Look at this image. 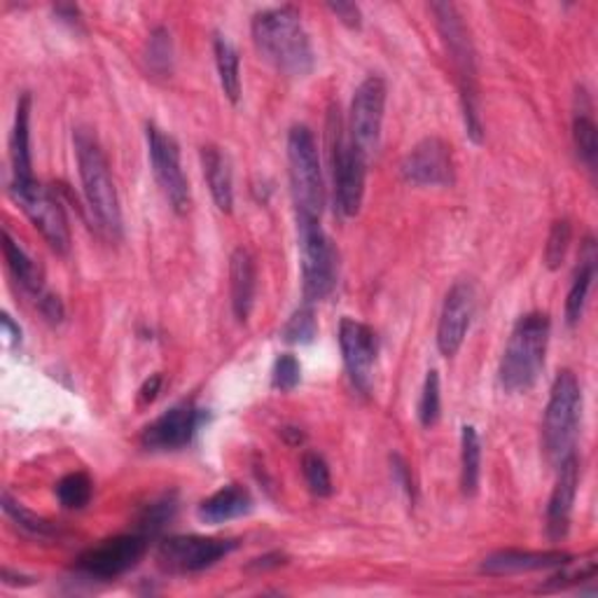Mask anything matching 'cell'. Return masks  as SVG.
I'll return each instance as SVG.
<instances>
[{
	"mask_svg": "<svg viewBox=\"0 0 598 598\" xmlns=\"http://www.w3.org/2000/svg\"><path fill=\"white\" fill-rule=\"evenodd\" d=\"M253 40L257 52L287 78H304L314 71L312 40L295 8H270L253 17Z\"/></svg>",
	"mask_w": 598,
	"mask_h": 598,
	"instance_id": "cell-1",
	"label": "cell"
},
{
	"mask_svg": "<svg viewBox=\"0 0 598 598\" xmlns=\"http://www.w3.org/2000/svg\"><path fill=\"white\" fill-rule=\"evenodd\" d=\"M435 24L445 42V50L456 73V84L460 92V110L465 122V134L473 143L484 141V124L479 113V87H477V59L470 40V31L454 3H433Z\"/></svg>",
	"mask_w": 598,
	"mask_h": 598,
	"instance_id": "cell-2",
	"label": "cell"
},
{
	"mask_svg": "<svg viewBox=\"0 0 598 598\" xmlns=\"http://www.w3.org/2000/svg\"><path fill=\"white\" fill-rule=\"evenodd\" d=\"M73 143H75V158H78L87 206H90L99 230L108 239L118 241L122 239V209H120V196L115 190L113 175H110L105 154L97 136L84 126L75 129Z\"/></svg>",
	"mask_w": 598,
	"mask_h": 598,
	"instance_id": "cell-3",
	"label": "cell"
},
{
	"mask_svg": "<svg viewBox=\"0 0 598 598\" xmlns=\"http://www.w3.org/2000/svg\"><path fill=\"white\" fill-rule=\"evenodd\" d=\"M549 342V316L534 312L526 314L513 327L500 361V386L507 393H528L538 384L545 367V353Z\"/></svg>",
	"mask_w": 598,
	"mask_h": 598,
	"instance_id": "cell-4",
	"label": "cell"
},
{
	"mask_svg": "<svg viewBox=\"0 0 598 598\" xmlns=\"http://www.w3.org/2000/svg\"><path fill=\"white\" fill-rule=\"evenodd\" d=\"M582 418V391L580 382L570 369L557 374L551 384L549 403L545 409L543 424V449L547 463L559 468V465L575 454V442L580 433Z\"/></svg>",
	"mask_w": 598,
	"mask_h": 598,
	"instance_id": "cell-5",
	"label": "cell"
},
{
	"mask_svg": "<svg viewBox=\"0 0 598 598\" xmlns=\"http://www.w3.org/2000/svg\"><path fill=\"white\" fill-rule=\"evenodd\" d=\"M344 131L346 129L339 110H332L327 118V152L332 185H335V206L344 217H353L358 215L363 206L369 162L353 148Z\"/></svg>",
	"mask_w": 598,
	"mask_h": 598,
	"instance_id": "cell-6",
	"label": "cell"
},
{
	"mask_svg": "<svg viewBox=\"0 0 598 598\" xmlns=\"http://www.w3.org/2000/svg\"><path fill=\"white\" fill-rule=\"evenodd\" d=\"M287 173H291V192L297 217H318L325 206V185L318 145L312 129L297 124L287 134Z\"/></svg>",
	"mask_w": 598,
	"mask_h": 598,
	"instance_id": "cell-7",
	"label": "cell"
},
{
	"mask_svg": "<svg viewBox=\"0 0 598 598\" xmlns=\"http://www.w3.org/2000/svg\"><path fill=\"white\" fill-rule=\"evenodd\" d=\"M300 234V262H302V287L306 304L325 300L337 285L339 262L318 217H297Z\"/></svg>",
	"mask_w": 598,
	"mask_h": 598,
	"instance_id": "cell-8",
	"label": "cell"
},
{
	"mask_svg": "<svg viewBox=\"0 0 598 598\" xmlns=\"http://www.w3.org/2000/svg\"><path fill=\"white\" fill-rule=\"evenodd\" d=\"M10 194L54 253L65 255L71 251L69 220L59 199L45 185H40L36 179L10 181Z\"/></svg>",
	"mask_w": 598,
	"mask_h": 598,
	"instance_id": "cell-9",
	"label": "cell"
},
{
	"mask_svg": "<svg viewBox=\"0 0 598 598\" xmlns=\"http://www.w3.org/2000/svg\"><path fill=\"white\" fill-rule=\"evenodd\" d=\"M384 110H386V82L379 75H369L367 80L361 82L356 94H353L348 118V141L367 162L374 160V154L382 143Z\"/></svg>",
	"mask_w": 598,
	"mask_h": 598,
	"instance_id": "cell-10",
	"label": "cell"
},
{
	"mask_svg": "<svg viewBox=\"0 0 598 598\" xmlns=\"http://www.w3.org/2000/svg\"><path fill=\"white\" fill-rule=\"evenodd\" d=\"M239 547L234 538H204V536H173L160 543L158 564L164 572L190 575L202 572Z\"/></svg>",
	"mask_w": 598,
	"mask_h": 598,
	"instance_id": "cell-11",
	"label": "cell"
},
{
	"mask_svg": "<svg viewBox=\"0 0 598 598\" xmlns=\"http://www.w3.org/2000/svg\"><path fill=\"white\" fill-rule=\"evenodd\" d=\"M148 540L143 534H129L101 540L99 545L84 549L75 566L87 578L115 580L120 575L134 570L148 551Z\"/></svg>",
	"mask_w": 598,
	"mask_h": 598,
	"instance_id": "cell-12",
	"label": "cell"
},
{
	"mask_svg": "<svg viewBox=\"0 0 598 598\" xmlns=\"http://www.w3.org/2000/svg\"><path fill=\"white\" fill-rule=\"evenodd\" d=\"M148 139V154L152 173L158 179L164 196L175 213H187L190 209V183L185 179V171L181 164V148L173 141V136L164 134L160 126L148 124L145 126Z\"/></svg>",
	"mask_w": 598,
	"mask_h": 598,
	"instance_id": "cell-13",
	"label": "cell"
},
{
	"mask_svg": "<svg viewBox=\"0 0 598 598\" xmlns=\"http://www.w3.org/2000/svg\"><path fill=\"white\" fill-rule=\"evenodd\" d=\"M209 420L206 409L194 403H179L145 426L141 445L150 452H175L192 445L194 435Z\"/></svg>",
	"mask_w": 598,
	"mask_h": 598,
	"instance_id": "cell-14",
	"label": "cell"
},
{
	"mask_svg": "<svg viewBox=\"0 0 598 598\" xmlns=\"http://www.w3.org/2000/svg\"><path fill=\"white\" fill-rule=\"evenodd\" d=\"M401 171L403 179L416 187H452L456 181L452 148L435 136L416 143Z\"/></svg>",
	"mask_w": 598,
	"mask_h": 598,
	"instance_id": "cell-15",
	"label": "cell"
},
{
	"mask_svg": "<svg viewBox=\"0 0 598 598\" xmlns=\"http://www.w3.org/2000/svg\"><path fill=\"white\" fill-rule=\"evenodd\" d=\"M339 346H342L346 372L351 376V384L367 395L372 388V372H374V363H376V351H379L376 332L361 321L342 318Z\"/></svg>",
	"mask_w": 598,
	"mask_h": 598,
	"instance_id": "cell-16",
	"label": "cell"
},
{
	"mask_svg": "<svg viewBox=\"0 0 598 598\" xmlns=\"http://www.w3.org/2000/svg\"><path fill=\"white\" fill-rule=\"evenodd\" d=\"M475 316V287L468 281H458L445 297L437 323V348L442 356H456Z\"/></svg>",
	"mask_w": 598,
	"mask_h": 598,
	"instance_id": "cell-17",
	"label": "cell"
},
{
	"mask_svg": "<svg viewBox=\"0 0 598 598\" xmlns=\"http://www.w3.org/2000/svg\"><path fill=\"white\" fill-rule=\"evenodd\" d=\"M557 470H559V477H557V484H554V491L547 505V536L551 543H559L568 536L572 505H575V496H578V486H580L578 456L575 454L568 456Z\"/></svg>",
	"mask_w": 598,
	"mask_h": 598,
	"instance_id": "cell-18",
	"label": "cell"
},
{
	"mask_svg": "<svg viewBox=\"0 0 598 598\" xmlns=\"http://www.w3.org/2000/svg\"><path fill=\"white\" fill-rule=\"evenodd\" d=\"M570 559V554L551 549V551H521V549H500L489 554L482 561V572L503 578V575H519V572H534L559 568Z\"/></svg>",
	"mask_w": 598,
	"mask_h": 598,
	"instance_id": "cell-19",
	"label": "cell"
},
{
	"mask_svg": "<svg viewBox=\"0 0 598 598\" xmlns=\"http://www.w3.org/2000/svg\"><path fill=\"white\" fill-rule=\"evenodd\" d=\"M230 291H232V312L239 323H246L257 291V270L255 257L249 249H236L230 257Z\"/></svg>",
	"mask_w": 598,
	"mask_h": 598,
	"instance_id": "cell-20",
	"label": "cell"
},
{
	"mask_svg": "<svg viewBox=\"0 0 598 598\" xmlns=\"http://www.w3.org/2000/svg\"><path fill=\"white\" fill-rule=\"evenodd\" d=\"M253 509V496L239 484H227L199 505V519L204 524H225L249 515Z\"/></svg>",
	"mask_w": 598,
	"mask_h": 598,
	"instance_id": "cell-21",
	"label": "cell"
},
{
	"mask_svg": "<svg viewBox=\"0 0 598 598\" xmlns=\"http://www.w3.org/2000/svg\"><path fill=\"white\" fill-rule=\"evenodd\" d=\"M202 166L204 179L209 183L211 196L215 206L223 213H232L234 209V175L227 154L217 145H204L202 148Z\"/></svg>",
	"mask_w": 598,
	"mask_h": 598,
	"instance_id": "cell-22",
	"label": "cell"
},
{
	"mask_svg": "<svg viewBox=\"0 0 598 598\" xmlns=\"http://www.w3.org/2000/svg\"><path fill=\"white\" fill-rule=\"evenodd\" d=\"M10 162H12V181H31L33 162H31V97L24 94L17 103L14 126L10 136Z\"/></svg>",
	"mask_w": 598,
	"mask_h": 598,
	"instance_id": "cell-23",
	"label": "cell"
},
{
	"mask_svg": "<svg viewBox=\"0 0 598 598\" xmlns=\"http://www.w3.org/2000/svg\"><path fill=\"white\" fill-rule=\"evenodd\" d=\"M594 276H596V251H594V239H587L585 255L580 260L578 272H575V278L570 283V291H568V300H566V323L570 327L578 325L582 314H585Z\"/></svg>",
	"mask_w": 598,
	"mask_h": 598,
	"instance_id": "cell-24",
	"label": "cell"
},
{
	"mask_svg": "<svg viewBox=\"0 0 598 598\" xmlns=\"http://www.w3.org/2000/svg\"><path fill=\"white\" fill-rule=\"evenodd\" d=\"M572 141L578 158L587 164L589 171H596V158H598V131L591 115V105L585 92H578V108H575L572 118Z\"/></svg>",
	"mask_w": 598,
	"mask_h": 598,
	"instance_id": "cell-25",
	"label": "cell"
},
{
	"mask_svg": "<svg viewBox=\"0 0 598 598\" xmlns=\"http://www.w3.org/2000/svg\"><path fill=\"white\" fill-rule=\"evenodd\" d=\"M3 255L8 262V270L17 278V283L29 291L31 295H42V270L40 264L19 246V243L12 239V234L6 230L3 232Z\"/></svg>",
	"mask_w": 598,
	"mask_h": 598,
	"instance_id": "cell-26",
	"label": "cell"
},
{
	"mask_svg": "<svg viewBox=\"0 0 598 598\" xmlns=\"http://www.w3.org/2000/svg\"><path fill=\"white\" fill-rule=\"evenodd\" d=\"M213 54H215V65L220 75V87H223L225 97L232 103H239L241 99V59L236 48L232 45V40L227 36H215L213 40Z\"/></svg>",
	"mask_w": 598,
	"mask_h": 598,
	"instance_id": "cell-27",
	"label": "cell"
},
{
	"mask_svg": "<svg viewBox=\"0 0 598 598\" xmlns=\"http://www.w3.org/2000/svg\"><path fill=\"white\" fill-rule=\"evenodd\" d=\"M482 477V439L475 426H463L460 430V486L463 494L473 498L479 489Z\"/></svg>",
	"mask_w": 598,
	"mask_h": 598,
	"instance_id": "cell-28",
	"label": "cell"
},
{
	"mask_svg": "<svg viewBox=\"0 0 598 598\" xmlns=\"http://www.w3.org/2000/svg\"><path fill=\"white\" fill-rule=\"evenodd\" d=\"M3 509H6V515L14 521V526L21 530V534H27V536L38 538V540L54 538V534H57L54 526L48 519L33 515L31 509H27L21 503L12 500L10 494H3Z\"/></svg>",
	"mask_w": 598,
	"mask_h": 598,
	"instance_id": "cell-29",
	"label": "cell"
},
{
	"mask_svg": "<svg viewBox=\"0 0 598 598\" xmlns=\"http://www.w3.org/2000/svg\"><path fill=\"white\" fill-rule=\"evenodd\" d=\"M175 509H179V503H175L173 494H164L162 498L152 500L150 505H145L139 515V534H143L145 538H154L160 536L164 526L175 517Z\"/></svg>",
	"mask_w": 598,
	"mask_h": 598,
	"instance_id": "cell-30",
	"label": "cell"
},
{
	"mask_svg": "<svg viewBox=\"0 0 598 598\" xmlns=\"http://www.w3.org/2000/svg\"><path fill=\"white\" fill-rule=\"evenodd\" d=\"M54 491L65 509H82L92 500L94 484L87 473H71L59 479Z\"/></svg>",
	"mask_w": 598,
	"mask_h": 598,
	"instance_id": "cell-31",
	"label": "cell"
},
{
	"mask_svg": "<svg viewBox=\"0 0 598 598\" xmlns=\"http://www.w3.org/2000/svg\"><path fill=\"white\" fill-rule=\"evenodd\" d=\"M145 65H148V71L158 78H166L173 69V42H171V33L164 27L154 29L148 40Z\"/></svg>",
	"mask_w": 598,
	"mask_h": 598,
	"instance_id": "cell-32",
	"label": "cell"
},
{
	"mask_svg": "<svg viewBox=\"0 0 598 598\" xmlns=\"http://www.w3.org/2000/svg\"><path fill=\"white\" fill-rule=\"evenodd\" d=\"M316 335H318V321L312 304L300 306L281 330V337L287 344H312Z\"/></svg>",
	"mask_w": 598,
	"mask_h": 598,
	"instance_id": "cell-33",
	"label": "cell"
},
{
	"mask_svg": "<svg viewBox=\"0 0 598 598\" xmlns=\"http://www.w3.org/2000/svg\"><path fill=\"white\" fill-rule=\"evenodd\" d=\"M570 239H572V225L570 220L561 217L557 220V223L551 225L549 230V236H547V246H545V264L547 270H559L564 260H566V253H568V246H570Z\"/></svg>",
	"mask_w": 598,
	"mask_h": 598,
	"instance_id": "cell-34",
	"label": "cell"
},
{
	"mask_svg": "<svg viewBox=\"0 0 598 598\" xmlns=\"http://www.w3.org/2000/svg\"><path fill=\"white\" fill-rule=\"evenodd\" d=\"M442 414V388H439V374L430 369L424 382V393H420L418 403V420L424 428H433Z\"/></svg>",
	"mask_w": 598,
	"mask_h": 598,
	"instance_id": "cell-35",
	"label": "cell"
},
{
	"mask_svg": "<svg viewBox=\"0 0 598 598\" xmlns=\"http://www.w3.org/2000/svg\"><path fill=\"white\" fill-rule=\"evenodd\" d=\"M302 473H304V479H306L308 489H312L314 496H318V498L332 496V475H330L327 463L321 454H314V452L304 454Z\"/></svg>",
	"mask_w": 598,
	"mask_h": 598,
	"instance_id": "cell-36",
	"label": "cell"
},
{
	"mask_svg": "<svg viewBox=\"0 0 598 598\" xmlns=\"http://www.w3.org/2000/svg\"><path fill=\"white\" fill-rule=\"evenodd\" d=\"M559 568H561L559 575H554V578H549V587H554V589H566L568 585H578V582L591 580L594 572H596V561H594V557H585L580 561H575L570 557Z\"/></svg>",
	"mask_w": 598,
	"mask_h": 598,
	"instance_id": "cell-37",
	"label": "cell"
},
{
	"mask_svg": "<svg viewBox=\"0 0 598 598\" xmlns=\"http://www.w3.org/2000/svg\"><path fill=\"white\" fill-rule=\"evenodd\" d=\"M302 379V367H300V361L295 356H291V353H285V356H281L274 365V372H272V386L281 393H287L297 388Z\"/></svg>",
	"mask_w": 598,
	"mask_h": 598,
	"instance_id": "cell-38",
	"label": "cell"
},
{
	"mask_svg": "<svg viewBox=\"0 0 598 598\" xmlns=\"http://www.w3.org/2000/svg\"><path fill=\"white\" fill-rule=\"evenodd\" d=\"M391 468H393V479L401 484V489L407 494V498L414 503L416 500V486H414V477H412V468L407 465V460L401 454L391 456Z\"/></svg>",
	"mask_w": 598,
	"mask_h": 598,
	"instance_id": "cell-39",
	"label": "cell"
},
{
	"mask_svg": "<svg viewBox=\"0 0 598 598\" xmlns=\"http://www.w3.org/2000/svg\"><path fill=\"white\" fill-rule=\"evenodd\" d=\"M327 10L348 29H361L363 24V12L356 3H344V0H337V3H327Z\"/></svg>",
	"mask_w": 598,
	"mask_h": 598,
	"instance_id": "cell-40",
	"label": "cell"
},
{
	"mask_svg": "<svg viewBox=\"0 0 598 598\" xmlns=\"http://www.w3.org/2000/svg\"><path fill=\"white\" fill-rule=\"evenodd\" d=\"M38 306H40V314L45 316L50 323L63 321V304L57 295H50V293L38 295Z\"/></svg>",
	"mask_w": 598,
	"mask_h": 598,
	"instance_id": "cell-41",
	"label": "cell"
},
{
	"mask_svg": "<svg viewBox=\"0 0 598 598\" xmlns=\"http://www.w3.org/2000/svg\"><path fill=\"white\" fill-rule=\"evenodd\" d=\"M283 564H285L283 554H264V557L251 561L249 568H251V570H274V568H278V566H283Z\"/></svg>",
	"mask_w": 598,
	"mask_h": 598,
	"instance_id": "cell-42",
	"label": "cell"
},
{
	"mask_svg": "<svg viewBox=\"0 0 598 598\" xmlns=\"http://www.w3.org/2000/svg\"><path fill=\"white\" fill-rule=\"evenodd\" d=\"M160 388H162V376H160V374H154L152 379H148V382L143 384V388H141V403H143V405H150V403L154 401V397H158Z\"/></svg>",
	"mask_w": 598,
	"mask_h": 598,
	"instance_id": "cell-43",
	"label": "cell"
},
{
	"mask_svg": "<svg viewBox=\"0 0 598 598\" xmlns=\"http://www.w3.org/2000/svg\"><path fill=\"white\" fill-rule=\"evenodd\" d=\"M54 12L63 19V21H69V24L78 27L80 24V10L75 6H57Z\"/></svg>",
	"mask_w": 598,
	"mask_h": 598,
	"instance_id": "cell-44",
	"label": "cell"
},
{
	"mask_svg": "<svg viewBox=\"0 0 598 598\" xmlns=\"http://www.w3.org/2000/svg\"><path fill=\"white\" fill-rule=\"evenodd\" d=\"M3 330H6V337H8L12 344H19V342H21V327L14 325V321H12L8 314H3Z\"/></svg>",
	"mask_w": 598,
	"mask_h": 598,
	"instance_id": "cell-45",
	"label": "cell"
}]
</instances>
